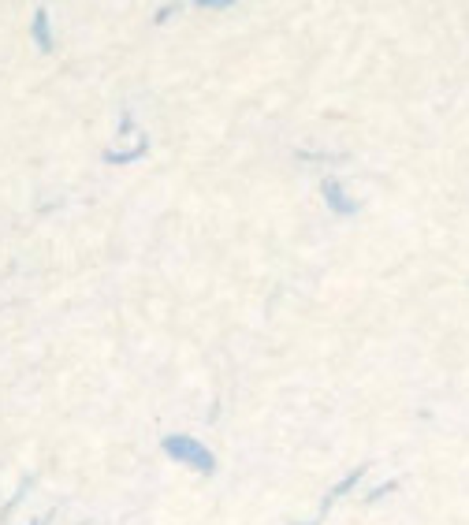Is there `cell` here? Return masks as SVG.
Wrapping results in <instances>:
<instances>
[{
    "mask_svg": "<svg viewBox=\"0 0 469 525\" xmlns=\"http://www.w3.org/2000/svg\"><path fill=\"white\" fill-rule=\"evenodd\" d=\"M324 201H328V209L339 216H354V201H346L343 198V187H339V179H324Z\"/></svg>",
    "mask_w": 469,
    "mask_h": 525,
    "instance_id": "7a4b0ae2",
    "label": "cell"
},
{
    "mask_svg": "<svg viewBox=\"0 0 469 525\" xmlns=\"http://www.w3.org/2000/svg\"><path fill=\"white\" fill-rule=\"evenodd\" d=\"M34 41H38L41 52H52V49H56V41H52V34H49V12H45V8L34 12Z\"/></svg>",
    "mask_w": 469,
    "mask_h": 525,
    "instance_id": "3957f363",
    "label": "cell"
},
{
    "mask_svg": "<svg viewBox=\"0 0 469 525\" xmlns=\"http://www.w3.org/2000/svg\"><path fill=\"white\" fill-rule=\"evenodd\" d=\"M160 447H164V455H171L176 462L198 469V473H213V469H216L213 451H205L198 440H190V436H164Z\"/></svg>",
    "mask_w": 469,
    "mask_h": 525,
    "instance_id": "6da1fadb",
    "label": "cell"
},
{
    "mask_svg": "<svg viewBox=\"0 0 469 525\" xmlns=\"http://www.w3.org/2000/svg\"><path fill=\"white\" fill-rule=\"evenodd\" d=\"M362 477H365V466H357V469H354V473H346V477H343V481H339V484L332 488V492H328V500H324V506H320V514H324V511H328V506H332V503L339 500V495H346V492H351V488H354L357 481H362Z\"/></svg>",
    "mask_w": 469,
    "mask_h": 525,
    "instance_id": "277c9868",
    "label": "cell"
},
{
    "mask_svg": "<svg viewBox=\"0 0 469 525\" xmlns=\"http://www.w3.org/2000/svg\"><path fill=\"white\" fill-rule=\"evenodd\" d=\"M145 150H149V142L142 138V142H138L134 150H127V153H105V161H108V164H131V161H138Z\"/></svg>",
    "mask_w": 469,
    "mask_h": 525,
    "instance_id": "5b68a950",
    "label": "cell"
},
{
    "mask_svg": "<svg viewBox=\"0 0 469 525\" xmlns=\"http://www.w3.org/2000/svg\"><path fill=\"white\" fill-rule=\"evenodd\" d=\"M198 8H205V12H227V8H231V0H201Z\"/></svg>",
    "mask_w": 469,
    "mask_h": 525,
    "instance_id": "8992f818",
    "label": "cell"
}]
</instances>
